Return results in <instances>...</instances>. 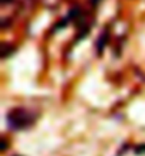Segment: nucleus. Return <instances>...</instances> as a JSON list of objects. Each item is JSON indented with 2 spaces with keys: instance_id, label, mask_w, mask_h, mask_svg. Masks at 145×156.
Wrapping results in <instances>:
<instances>
[{
  "instance_id": "f257e3e1",
  "label": "nucleus",
  "mask_w": 145,
  "mask_h": 156,
  "mask_svg": "<svg viewBox=\"0 0 145 156\" xmlns=\"http://www.w3.org/2000/svg\"><path fill=\"white\" fill-rule=\"evenodd\" d=\"M30 123H31V119H30V116H27V112L23 109H20L19 115H16V111H14L9 116V125L13 129H21V128L29 126Z\"/></svg>"
},
{
  "instance_id": "f03ea898",
  "label": "nucleus",
  "mask_w": 145,
  "mask_h": 156,
  "mask_svg": "<svg viewBox=\"0 0 145 156\" xmlns=\"http://www.w3.org/2000/svg\"><path fill=\"white\" fill-rule=\"evenodd\" d=\"M135 153H137V155H142V153H145V145H140V146H137V148H135Z\"/></svg>"
}]
</instances>
